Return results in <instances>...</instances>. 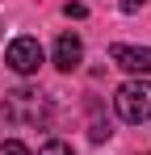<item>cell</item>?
I'll list each match as a JSON object with an SVG mask.
<instances>
[{
    "instance_id": "6da1fadb",
    "label": "cell",
    "mask_w": 151,
    "mask_h": 155,
    "mask_svg": "<svg viewBox=\"0 0 151 155\" xmlns=\"http://www.w3.org/2000/svg\"><path fill=\"white\" fill-rule=\"evenodd\" d=\"M0 113L13 126H46L50 122V101L42 92H34V88H13V92H4Z\"/></svg>"
},
{
    "instance_id": "7a4b0ae2",
    "label": "cell",
    "mask_w": 151,
    "mask_h": 155,
    "mask_svg": "<svg viewBox=\"0 0 151 155\" xmlns=\"http://www.w3.org/2000/svg\"><path fill=\"white\" fill-rule=\"evenodd\" d=\"M113 109H118V117L130 122V126L147 122L151 117V84L147 80H126L122 88H118V97H113Z\"/></svg>"
},
{
    "instance_id": "3957f363",
    "label": "cell",
    "mask_w": 151,
    "mask_h": 155,
    "mask_svg": "<svg viewBox=\"0 0 151 155\" xmlns=\"http://www.w3.org/2000/svg\"><path fill=\"white\" fill-rule=\"evenodd\" d=\"M4 63H8L17 76H34V71L42 67V46H38V38H13L8 51H4Z\"/></svg>"
},
{
    "instance_id": "277c9868",
    "label": "cell",
    "mask_w": 151,
    "mask_h": 155,
    "mask_svg": "<svg viewBox=\"0 0 151 155\" xmlns=\"http://www.w3.org/2000/svg\"><path fill=\"white\" fill-rule=\"evenodd\" d=\"M109 59H113L122 71H130V76H147L151 71V46H126V42H118V46L109 51Z\"/></svg>"
},
{
    "instance_id": "5b68a950",
    "label": "cell",
    "mask_w": 151,
    "mask_h": 155,
    "mask_svg": "<svg viewBox=\"0 0 151 155\" xmlns=\"http://www.w3.org/2000/svg\"><path fill=\"white\" fill-rule=\"evenodd\" d=\"M80 63H84V42L76 34H59V42H55V67L59 71H76Z\"/></svg>"
},
{
    "instance_id": "8992f818",
    "label": "cell",
    "mask_w": 151,
    "mask_h": 155,
    "mask_svg": "<svg viewBox=\"0 0 151 155\" xmlns=\"http://www.w3.org/2000/svg\"><path fill=\"white\" fill-rule=\"evenodd\" d=\"M63 17H72V21H84V17H88V4H84V0H67V4H63Z\"/></svg>"
},
{
    "instance_id": "52a82bcc",
    "label": "cell",
    "mask_w": 151,
    "mask_h": 155,
    "mask_svg": "<svg viewBox=\"0 0 151 155\" xmlns=\"http://www.w3.org/2000/svg\"><path fill=\"white\" fill-rule=\"evenodd\" d=\"M38 155H72V147H67L63 138H50V143H42V147H38Z\"/></svg>"
},
{
    "instance_id": "ba28073f",
    "label": "cell",
    "mask_w": 151,
    "mask_h": 155,
    "mask_svg": "<svg viewBox=\"0 0 151 155\" xmlns=\"http://www.w3.org/2000/svg\"><path fill=\"white\" fill-rule=\"evenodd\" d=\"M0 155H29V147L21 138H8V143H0Z\"/></svg>"
},
{
    "instance_id": "9c48e42d",
    "label": "cell",
    "mask_w": 151,
    "mask_h": 155,
    "mask_svg": "<svg viewBox=\"0 0 151 155\" xmlns=\"http://www.w3.org/2000/svg\"><path fill=\"white\" fill-rule=\"evenodd\" d=\"M143 4H147V0H118V8H122V13H139Z\"/></svg>"
},
{
    "instance_id": "30bf717a",
    "label": "cell",
    "mask_w": 151,
    "mask_h": 155,
    "mask_svg": "<svg viewBox=\"0 0 151 155\" xmlns=\"http://www.w3.org/2000/svg\"><path fill=\"white\" fill-rule=\"evenodd\" d=\"M143 155H151V151H143Z\"/></svg>"
}]
</instances>
